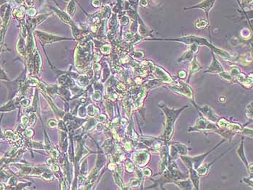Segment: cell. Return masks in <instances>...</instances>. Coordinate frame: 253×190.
<instances>
[{"label": "cell", "mask_w": 253, "mask_h": 190, "mask_svg": "<svg viewBox=\"0 0 253 190\" xmlns=\"http://www.w3.org/2000/svg\"><path fill=\"white\" fill-rule=\"evenodd\" d=\"M192 130L197 131H216L217 128L211 122H208L203 118H200L197 121L195 125L192 127Z\"/></svg>", "instance_id": "7a4b0ae2"}, {"label": "cell", "mask_w": 253, "mask_h": 190, "mask_svg": "<svg viewBox=\"0 0 253 190\" xmlns=\"http://www.w3.org/2000/svg\"><path fill=\"white\" fill-rule=\"evenodd\" d=\"M192 53H193L191 49L188 50L187 51L185 52V54H184V55L180 58V59L179 60V61H190L192 59Z\"/></svg>", "instance_id": "9c48e42d"}, {"label": "cell", "mask_w": 253, "mask_h": 190, "mask_svg": "<svg viewBox=\"0 0 253 190\" xmlns=\"http://www.w3.org/2000/svg\"><path fill=\"white\" fill-rule=\"evenodd\" d=\"M161 108L166 115V126L164 128V137H165L166 140L169 141L173 135L174 123L176 122V119L178 118V116L180 115L181 111H182L184 108H182V109L178 110L169 109V108H167L165 106H164Z\"/></svg>", "instance_id": "6da1fadb"}, {"label": "cell", "mask_w": 253, "mask_h": 190, "mask_svg": "<svg viewBox=\"0 0 253 190\" xmlns=\"http://www.w3.org/2000/svg\"><path fill=\"white\" fill-rule=\"evenodd\" d=\"M208 72H223V68H222V67L220 66V64L217 61L216 59H215V58H213V61L212 63V64H211V67L209 68Z\"/></svg>", "instance_id": "5b68a950"}, {"label": "cell", "mask_w": 253, "mask_h": 190, "mask_svg": "<svg viewBox=\"0 0 253 190\" xmlns=\"http://www.w3.org/2000/svg\"><path fill=\"white\" fill-rule=\"evenodd\" d=\"M126 168H127V171H130V172H132L133 171V166L131 164H128L127 166H126Z\"/></svg>", "instance_id": "8fae6325"}, {"label": "cell", "mask_w": 253, "mask_h": 190, "mask_svg": "<svg viewBox=\"0 0 253 190\" xmlns=\"http://www.w3.org/2000/svg\"><path fill=\"white\" fill-rule=\"evenodd\" d=\"M194 60L192 61V64H191V67H190V72H189V78H190L191 77V76H192V75L193 73H194V72H197V71H198V70H200V69H201L202 68V67L201 66H200V65H199V64L198 63V61H196V58H194Z\"/></svg>", "instance_id": "52a82bcc"}, {"label": "cell", "mask_w": 253, "mask_h": 190, "mask_svg": "<svg viewBox=\"0 0 253 190\" xmlns=\"http://www.w3.org/2000/svg\"><path fill=\"white\" fill-rule=\"evenodd\" d=\"M48 126H51V127H54V126H57V122H56L55 120L52 119V120H50L49 122H48Z\"/></svg>", "instance_id": "30bf717a"}, {"label": "cell", "mask_w": 253, "mask_h": 190, "mask_svg": "<svg viewBox=\"0 0 253 190\" xmlns=\"http://www.w3.org/2000/svg\"><path fill=\"white\" fill-rule=\"evenodd\" d=\"M237 153L239 155V158L242 159V161L245 163V165L247 166V167L249 168L248 164H247V159H246L245 158V153H244V140L242 141L241 145H240V147L239 148V149L237 151Z\"/></svg>", "instance_id": "8992f818"}, {"label": "cell", "mask_w": 253, "mask_h": 190, "mask_svg": "<svg viewBox=\"0 0 253 190\" xmlns=\"http://www.w3.org/2000/svg\"><path fill=\"white\" fill-rule=\"evenodd\" d=\"M215 0H205L202 2L200 3L199 5L195 6L193 8H200L202 9L204 11H205L206 16H207V18L208 17V12L211 9L213 8V5H214Z\"/></svg>", "instance_id": "277c9868"}, {"label": "cell", "mask_w": 253, "mask_h": 190, "mask_svg": "<svg viewBox=\"0 0 253 190\" xmlns=\"http://www.w3.org/2000/svg\"><path fill=\"white\" fill-rule=\"evenodd\" d=\"M178 185L179 187H180L182 189H192V184L190 183V181H182V182H177L176 183Z\"/></svg>", "instance_id": "ba28073f"}, {"label": "cell", "mask_w": 253, "mask_h": 190, "mask_svg": "<svg viewBox=\"0 0 253 190\" xmlns=\"http://www.w3.org/2000/svg\"><path fill=\"white\" fill-rule=\"evenodd\" d=\"M198 109L202 112V114L211 122H216L218 119V117L216 114L215 111L208 106H205L203 107H198Z\"/></svg>", "instance_id": "3957f363"}]
</instances>
